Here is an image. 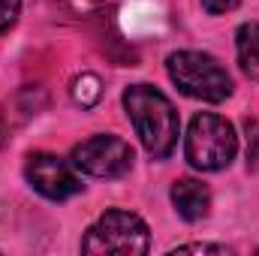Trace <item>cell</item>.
Returning a JSON list of instances; mask_svg holds the SVG:
<instances>
[{
  "mask_svg": "<svg viewBox=\"0 0 259 256\" xmlns=\"http://www.w3.org/2000/svg\"><path fill=\"white\" fill-rule=\"evenodd\" d=\"M21 12V0H0V33H6Z\"/></svg>",
  "mask_w": 259,
  "mask_h": 256,
  "instance_id": "30bf717a",
  "label": "cell"
},
{
  "mask_svg": "<svg viewBox=\"0 0 259 256\" xmlns=\"http://www.w3.org/2000/svg\"><path fill=\"white\" fill-rule=\"evenodd\" d=\"M100 97H103V81H100L94 72H84V75H78V78L72 81V100H75L81 109L97 106Z\"/></svg>",
  "mask_w": 259,
  "mask_h": 256,
  "instance_id": "9c48e42d",
  "label": "cell"
},
{
  "mask_svg": "<svg viewBox=\"0 0 259 256\" xmlns=\"http://www.w3.org/2000/svg\"><path fill=\"white\" fill-rule=\"evenodd\" d=\"M24 175H27L33 190L42 193L52 202H64L69 196L81 193V181L72 172V166L64 163L61 157H55V154H42V151L30 154L27 166H24Z\"/></svg>",
  "mask_w": 259,
  "mask_h": 256,
  "instance_id": "8992f818",
  "label": "cell"
},
{
  "mask_svg": "<svg viewBox=\"0 0 259 256\" xmlns=\"http://www.w3.org/2000/svg\"><path fill=\"white\" fill-rule=\"evenodd\" d=\"M172 253H229L226 247H217V244H178Z\"/></svg>",
  "mask_w": 259,
  "mask_h": 256,
  "instance_id": "7c38bea8",
  "label": "cell"
},
{
  "mask_svg": "<svg viewBox=\"0 0 259 256\" xmlns=\"http://www.w3.org/2000/svg\"><path fill=\"white\" fill-rule=\"evenodd\" d=\"M124 109H127V118L133 121V130L139 142L145 145V151L157 160L169 157L178 142V130H181L178 112L169 103V97L151 84H133L124 91Z\"/></svg>",
  "mask_w": 259,
  "mask_h": 256,
  "instance_id": "6da1fadb",
  "label": "cell"
},
{
  "mask_svg": "<svg viewBox=\"0 0 259 256\" xmlns=\"http://www.w3.org/2000/svg\"><path fill=\"white\" fill-rule=\"evenodd\" d=\"M241 0H202V6H205V12H211V15H223V12H229V9H235Z\"/></svg>",
  "mask_w": 259,
  "mask_h": 256,
  "instance_id": "4fadbf2b",
  "label": "cell"
},
{
  "mask_svg": "<svg viewBox=\"0 0 259 256\" xmlns=\"http://www.w3.org/2000/svg\"><path fill=\"white\" fill-rule=\"evenodd\" d=\"M169 78L181 94L202 103H223L232 94V78L211 55L202 52H175L166 58Z\"/></svg>",
  "mask_w": 259,
  "mask_h": 256,
  "instance_id": "3957f363",
  "label": "cell"
},
{
  "mask_svg": "<svg viewBox=\"0 0 259 256\" xmlns=\"http://www.w3.org/2000/svg\"><path fill=\"white\" fill-rule=\"evenodd\" d=\"M235 151H238V136H235V130L226 118L202 112L190 121L184 154H187V163L193 169L220 172L235 160Z\"/></svg>",
  "mask_w": 259,
  "mask_h": 256,
  "instance_id": "7a4b0ae2",
  "label": "cell"
},
{
  "mask_svg": "<svg viewBox=\"0 0 259 256\" xmlns=\"http://www.w3.org/2000/svg\"><path fill=\"white\" fill-rule=\"evenodd\" d=\"M235 49H238V64L241 69L259 81V21H247L235 33Z\"/></svg>",
  "mask_w": 259,
  "mask_h": 256,
  "instance_id": "ba28073f",
  "label": "cell"
},
{
  "mask_svg": "<svg viewBox=\"0 0 259 256\" xmlns=\"http://www.w3.org/2000/svg\"><path fill=\"white\" fill-rule=\"evenodd\" d=\"M172 205H175V211L187 223H196V220L208 217V211H211V193L196 178H181V181L172 184Z\"/></svg>",
  "mask_w": 259,
  "mask_h": 256,
  "instance_id": "52a82bcc",
  "label": "cell"
},
{
  "mask_svg": "<svg viewBox=\"0 0 259 256\" xmlns=\"http://www.w3.org/2000/svg\"><path fill=\"white\" fill-rule=\"evenodd\" d=\"M247 166H256L259 163V124L256 121H247Z\"/></svg>",
  "mask_w": 259,
  "mask_h": 256,
  "instance_id": "8fae6325",
  "label": "cell"
},
{
  "mask_svg": "<svg viewBox=\"0 0 259 256\" xmlns=\"http://www.w3.org/2000/svg\"><path fill=\"white\" fill-rule=\"evenodd\" d=\"M151 247L148 226L133 211H106L81 238L84 253H115V256H142Z\"/></svg>",
  "mask_w": 259,
  "mask_h": 256,
  "instance_id": "277c9868",
  "label": "cell"
},
{
  "mask_svg": "<svg viewBox=\"0 0 259 256\" xmlns=\"http://www.w3.org/2000/svg\"><path fill=\"white\" fill-rule=\"evenodd\" d=\"M72 166L94 178H118L133 166V148L118 136H91L88 142L75 145Z\"/></svg>",
  "mask_w": 259,
  "mask_h": 256,
  "instance_id": "5b68a950",
  "label": "cell"
}]
</instances>
